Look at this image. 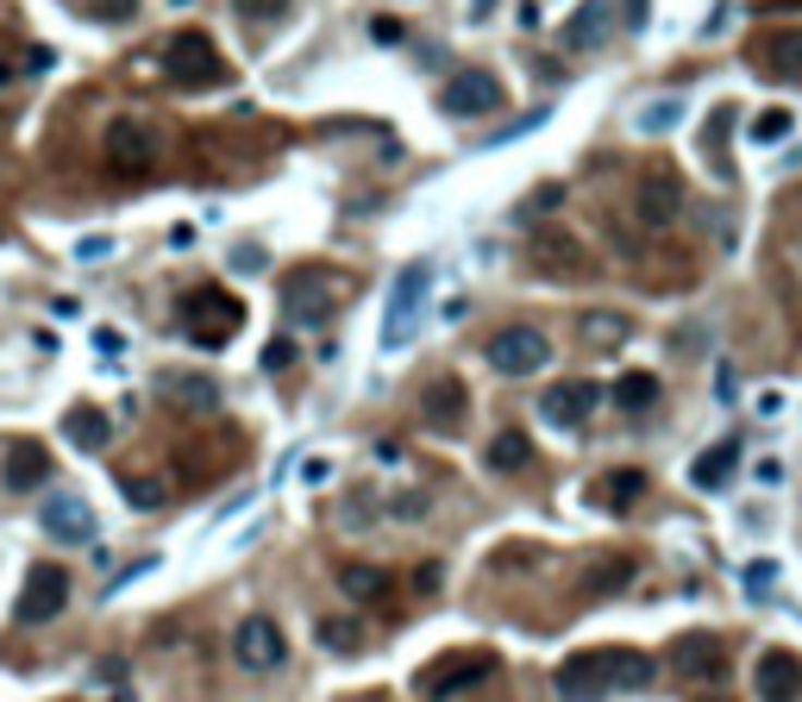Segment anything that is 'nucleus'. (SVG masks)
<instances>
[{
    "label": "nucleus",
    "mask_w": 802,
    "mask_h": 702,
    "mask_svg": "<svg viewBox=\"0 0 802 702\" xmlns=\"http://www.w3.org/2000/svg\"><path fill=\"white\" fill-rule=\"evenodd\" d=\"M551 683H558L564 702H608L615 690H646L652 658L646 652H627V646H590V652H571Z\"/></svg>",
    "instance_id": "1"
},
{
    "label": "nucleus",
    "mask_w": 802,
    "mask_h": 702,
    "mask_svg": "<svg viewBox=\"0 0 802 702\" xmlns=\"http://www.w3.org/2000/svg\"><path fill=\"white\" fill-rule=\"evenodd\" d=\"M175 320H182V332H189L200 351H220L226 339L245 326V301L226 295V289H214V282H200V289H189V295H182Z\"/></svg>",
    "instance_id": "2"
},
{
    "label": "nucleus",
    "mask_w": 802,
    "mask_h": 702,
    "mask_svg": "<svg viewBox=\"0 0 802 702\" xmlns=\"http://www.w3.org/2000/svg\"><path fill=\"white\" fill-rule=\"evenodd\" d=\"M163 70H170L175 88H214L226 75V63H220V50H214L207 32H175L170 45H163Z\"/></svg>",
    "instance_id": "3"
},
{
    "label": "nucleus",
    "mask_w": 802,
    "mask_h": 702,
    "mask_svg": "<svg viewBox=\"0 0 802 702\" xmlns=\"http://www.w3.org/2000/svg\"><path fill=\"white\" fill-rule=\"evenodd\" d=\"M426 282H433V264H401L396 289H389V307H382V351H401L408 346V332H414V314H421L426 301Z\"/></svg>",
    "instance_id": "4"
},
{
    "label": "nucleus",
    "mask_w": 802,
    "mask_h": 702,
    "mask_svg": "<svg viewBox=\"0 0 802 702\" xmlns=\"http://www.w3.org/2000/svg\"><path fill=\"white\" fill-rule=\"evenodd\" d=\"M483 358H489V371L496 376H533L551 364V346L539 326H501L496 339L483 346Z\"/></svg>",
    "instance_id": "5"
},
{
    "label": "nucleus",
    "mask_w": 802,
    "mask_h": 702,
    "mask_svg": "<svg viewBox=\"0 0 802 702\" xmlns=\"http://www.w3.org/2000/svg\"><path fill=\"white\" fill-rule=\"evenodd\" d=\"M100 150H107V170H120L125 182H145V175L157 170V157H163L145 120H113L107 138H100Z\"/></svg>",
    "instance_id": "6"
},
{
    "label": "nucleus",
    "mask_w": 802,
    "mask_h": 702,
    "mask_svg": "<svg viewBox=\"0 0 802 702\" xmlns=\"http://www.w3.org/2000/svg\"><path fill=\"white\" fill-rule=\"evenodd\" d=\"M63 602H70V571L45 558V565H32V571H25L13 615H20L25 627H45V621H57V615H63Z\"/></svg>",
    "instance_id": "7"
},
{
    "label": "nucleus",
    "mask_w": 802,
    "mask_h": 702,
    "mask_svg": "<svg viewBox=\"0 0 802 702\" xmlns=\"http://www.w3.org/2000/svg\"><path fill=\"white\" fill-rule=\"evenodd\" d=\"M489 671H496V658H489V652H451V658H439V665H426V671H421V697L426 702H451L458 690L483 683Z\"/></svg>",
    "instance_id": "8"
},
{
    "label": "nucleus",
    "mask_w": 802,
    "mask_h": 702,
    "mask_svg": "<svg viewBox=\"0 0 802 702\" xmlns=\"http://www.w3.org/2000/svg\"><path fill=\"white\" fill-rule=\"evenodd\" d=\"M232 658L245 665V671H276L282 658H289V640H282V627L270 615H245V621L232 627Z\"/></svg>",
    "instance_id": "9"
},
{
    "label": "nucleus",
    "mask_w": 802,
    "mask_h": 702,
    "mask_svg": "<svg viewBox=\"0 0 802 702\" xmlns=\"http://www.w3.org/2000/svg\"><path fill=\"white\" fill-rule=\"evenodd\" d=\"M501 107V82L489 70H458L439 88V113L446 120H476V113H496Z\"/></svg>",
    "instance_id": "10"
},
{
    "label": "nucleus",
    "mask_w": 802,
    "mask_h": 702,
    "mask_svg": "<svg viewBox=\"0 0 802 702\" xmlns=\"http://www.w3.org/2000/svg\"><path fill=\"white\" fill-rule=\"evenodd\" d=\"M633 214H640V226H671L677 214H683V175L665 170V164H652V170L640 175V189H633Z\"/></svg>",
    "instance_id": "11"
},
{
    "label": "nucleus",
    "mask_w": 802,
    "mask_h": 702,
    "mask_svg": "<svg viewBox=\"0 0 802 702\" xmlns=\"http://www.w3.org/2000/svg\"><path fill=\"white\" fill-rule=\"evenodd\" d=\"M671 671L683 683H721L727 677V640L721 633H683L671 646Z\"/></svg>",
    "instance_id": "12"
},
{
    "label": "nucleus",
    "mask_w": 802,
    "mask_h": 702,
    "mask_svg": "<svg viewBox=\"0 0 802 702\" xmlns=\"http://www.w3.org/2000/svg\"><path fill=\"white\" fill-rule=\"evenodd\" d=\"M282 307H289V320L295 326H314V320H326L332 314V276L326 270H289L282 276Z\"/></svg>",
    "instance_id": "13"
},
{
    "label": "nucleus",
    "mask_w": 802,
    "mask_h": 702,
    "mask_svg": "<svg viewBox=\"0 0 802 702\" xmlns=\"http://www.w3.org/2000/svg\"><path fill=\"white\" fill-rule=\"evenodd\" d=\"M38 521H45V533L63 540V546H88V540H95V508L82 496H45Z\"/></svg>",
    "instance_id": "14"
},
{
    "label": "nucleus",
    "mask_w": 802,
    "mask_h": 702,
    "mask_svg": "<svg viewBox=\"0 0 802 702\" xmlns=\"http://www.w3.org/2000/svg\"><path fill=\"white\" fill-rule=\"evenodd\" d=\"M596 401H602V389L576 376V383H551L546 396H539V414H546L551 426H564V433H571V426H583L590 414H596Z\"/></svg>",
    "instance_id": "15"
},
{
    "label": "nucleus",
    "mask_w": 802,
    "mask_h": 702,
    "mask_svg": "<svg viewBox=\"0 0 802 702\" xmlns=\"http://www.w3.org/2000/svg\"><path fill=\"white\" fill-rule=\"evenodd\" d=\"M752 690H758V702H797L802 697V658L771 646L758 658V671H752Z\"/></svg>",
    "instance_id": "16"
},
{
    "label": "nucleus",
    "mask_w": 802,
    "mask_h": 702,
    "mask_svg": "<svg viewBox=\"0 0 802 702\" xmlns=\"http://www.w3.org/2000/svg\"><path fill=\"white\" fill-rule=\"evenodd\" d=\"M608 32H615V0H583L571 20L558 25V45L564 50H596V45H608Z\"/></svg>",
    "instance_id": "17"
},
{
    "label": "nucleus",
    "mask_w": 802,
    "mask_h": 702,
    "mask_svg": "<svg viewBox=\"0 0 802 702\" xmlns=\"http://www.w3.org/2000/svg\"><path fill=\"white\" fill-rule=\"evenodd\" d=\"M0 483H7L13 496L45 489L50 483V451L38 446V439H13V446H7V464H0Z\"/></svg>",
    "instance_id": "18"
},
{
    "label": "nucleus",
    "mask_w": 802,
    "mask_h": 702,
    "mask_svg": "<svg viewBox=\"0 0 802 702\" xmlns=\"http://www.w3.org/2000/svg\"><path fill=\"white\" fill-rule=\"evenodd\" d=\"M421 414H426V426H433V433H458V426H464V383H458V376L426 383Z\"/></svg>",
    "instance_id": "19"
},
{
    "label": "nucleus",
    "mask_w": 802,
    "mask_h": 702,
    "mask_svg": "<svg viewBox=\"0 0 802 702\" xmlns=\"http://www.w3.org/2000/svg\"><path fill=\"white\" fill-rule=\"evenodd\" d=\"M63 439H70L75 451H107L113 446V421L100 414L95 401H75L70 414H63Z\"/></svg>",
    "instance_id": "20"
},
{
    "label": "nucleus",
    "mask_w": 802,
    "mask_h": 702,
    "mask_svg": "<svg viewBox=\"0 0 802 702\" xmlns=\"http://www.w3.org/2000/svg\"><path fill=\"white\" fill-rule=\"evenodd\" d=\"M576 339H583L590 351L627 346V314H602V307H590V314H576Z\"/></svg>",
    "instance_id": "21"
},
{
    "label": "nucleus",
    "mask_w": 802,
    "mask_h": 702,
    "mask_svg": "<svg viewBox=\"0 0 802 702\" xmlns=\"http://www.w3.org/2000/svg\"><path fill=\"white\" fill-rule=\"evenodd\" d=\"M733 464H740V446H733V439H727V446H708L696 464H690V483H696V489H727Z\"/></svg>",
    "instance_id": "22"
},
{
    "label": "nucleus",
    "mask_w": 802,
    "mask_h": 702,
    "mask_svg": "<svg viewBox=\"0 0 802 702\" xmlns=\"http://www.w3.org/2000/svg\"><path fill=\"white\" fill-rule=\"evenodd\" d=\"M758 63H765L777 82H802V32H777L771 45L758 50Z\"/></svg>",
    "instance_id": "23"
},
{
    "label": "nucleus",
    "mask_w": 802,
    "mask_h": 702,
    "mask_svg": "<svg viewBox=\"0 0 802 702\" xmlns=\"http://www.w3.org/2000/svg\"><path fill=\"white\" fill-rule=\"evenodd\" d=\"M170 401L189 414H214L220 408V383L214 376H170Z\"/></svg>",
    "instance_id": "24"
},
{
    "label": "nucleus",
    "mask_w": 802,
    "mask_h": 702,
    "mask_svg": "<svg viewBox=\"0 0 802 702\" xmlns=\"http://www.w3.org/2000/svg\"><path fill=\"white\" fill-rule=\"evenodd\" d=\"M314 640H320V652H339V658H351V652H364V627L345 621V615H320Z\"/></svg>",
    "instance_id": "25"
},
{
    "label": "nucleus",
    "mask_w": 802,
    "mask_h": 702,
    "mask_svg": "<svg viewBox=\"0 0 802 702\" xmlns=\"http://www.w3.org/2000/svg\"><path fill=\"white\" fill-rule=\"evenodd\" d=\"M339 590H345L351 602H382L389 596V571H376V565H345V571H339Z\"/></svg>",
    "instance_id": "26"
},
{
    "label": "nucleus",
    "mask_w": 802,
    "mask_h": 702,
    "mask_svg": "<svg viewBox=\"0 0 802 702\" xmlns=\"http://www.w3.org/2000/svg\"><path fill=\"white\" fill-rule=\"evenodd\" d=\"M640 496H646V471H608V476H602V501H608V515H627Z\"/></svg>",
    "instance_id": "27"
},
{
    "label": "nucleus",
    "mask_w": 802,
    "mask_h": 702,
    "mask_svg": "<svg viewBox=\"0 0 802 702\" xmlns=\"http://www.w3.org/2000/svg\"><path fill=\"white\" fill-rule=\"evenodd\" d=\"M683 113H690V107H683V95H665V100H652V107H640V113H633V132H671V125H683Z\"/></svg>",
    "instance_id": "28"
},
{
    "label": "nucleus",
    "mask_w": 802,
    "mask_h": 702,
    "mask_svg": "<svg viewBox=\"0 0 802 702\" xmlns=\"http://www.w3.org/2000/svg\"><path fill=\"white\" fill-rule=\"evenodd\" d=\"M790 132H797V113H790V107H765V113H752V125H746L752 145H783Z\"/></svg>",
    "instance_id": "29"
},
{
    "label": "nucleus",
    "mask_w": 802,
    "mask_h": 702,
    "mask_svg": "<svg viewBox=\"0 0 802 702\" xmlns=\"http://www.w3.org/2000/svg\"><path fill=\"white\" fill-rule=\"evenodd\" d=\"M615 401H621L627 414H646L652 401H658V376H652V371H627L621 383H615Z\"/></svg>",
    "instance_id": "30"
},
{
    "label": "nucleus",
    "mask_w": 802,
    "mask_h": 702,
    "mask_svg": "<svg viewBox=\"0 0 802 702\" xmlns=\"http://www.w3.org/2000/svg\"><path fill=\"white\" fill-rule=\"evenodd\" d=\"M627 583H633V558H602V565H590V596H621Z\"/></svg>",
    "instance_id": "31"
},
{
    "label": "nucleus",
    "mask_w": 802,
    "mask_h": 702,
    "mask_svg": "<svg viewBox=\"0 0 802 702\" xmlns=\"http://www.w3.org/2000/svg\"><path fill=\"white\" fill-rule=\"evenodd\" d=\"M526 458H533L526 433H496V439H489V471H521Z\"/></svg>",
    "instance_id": "32"
},
{
    "label": "nucleus",
    "mask_w": 802,
    "mask_h": 702,
    "mask_svg": "<svg viewBox=\"0 0 802 702\" xmlns=\"http://www.w3.org/2000/svg\"><path fill=\"white\" fill-rule=\"evenodd\" d=\"M551 120V107H533V113H521V120H508V125H496L489 138H483V150H501V145H514V138H526V132H539V125Z\"/></svg>",
    "instance_id": "33"
},
{
    "label": "nucleus",
    "mask_w": 802,
    "mask_h": 702,
    "mask_svg": "<svg viewBox=\"0 0 802 702\" xmlns=\"http://www.w3.org/2000/svg\"><path fill=\"white\" fill-rule=\"evenodd\" d=\"M120 496H125V508L150 515V508H163V483L157 476H120Z\"/></svg>",
    "instance_id": "34"
},
{
    "label": "nucleus",
    "mask_w": 802,
    "mask_h": 702,
    "mask_svg": "<svg viewBox=\"0 0 802 702\" xmlns=\"http://www.w3.org/2000/svg\"><path fill=\"white\" fill-rule=\"evenodd\" d=\"M539 264H546V270H583V251H576L564 232H546V239H539Z\"/></svg>",
    "instance_id": "35"
},
{
    "label": "nucleus",
    "mask_w": 802,
    "mask_h": 702,
    "mask_svg": "<svg viewBox=\"0 0 802 702\" xmlns=\"http://www.w3.org/2000/svg\"><path fill=\"white\" fill-rule=\"evenodd\" d=\"M232 7H239V20H251V25H276L289 13V0H232Z\"/></svg>",
    "instance_id": "36"
},
{
    "label": "nucleus",
    "mask_w": 802,
    "mask_h": 702,
    "mask_svg": "<svg viewBox=\"0 0 802 702\" xmlns=\"http://www.w3.org/2000/svg\"><path fill=\"white\" fill-rule=\"evenodd\" d=\"M771 583H777V565H771V558H752V565H746V596L765 602V596H771Z\"/></svg>",
    "instance_id": "37"
},
{
    "label": "nucleus",
    "mask_w": 802,
    "mask_h": 702,
    "mask_svg": "<svg viewBox=\"0 0 802 702\" xmlns=\"http://www.w3.org/2000/svg\"><path fill=\"white\" fill-rule=\"evenodd\" d=\"M257 364H264V371H289V364H295V339H289V332H276L270 346H264V358H257Z\"/></svg>",
    "instance_id": "38"
},
{
    "label": "nucleus",
    "mask_w": 802,
    "mask_h": 702,
    "mask_svg": "<svg viewBox=\"0 0 802 702\" xmlns=\"http://www.w3.org/2000/svg\"><path fill=\"white\" fill-rule=\"evenodd\" d=\"M75 257H82V264H100V257H113V239H107V232H82V239H75Z\"/></svg>",
    "instance_id": "39"
},
{
    "label": "nucleus",
    "mask_w": 802,
    "mask_h": 702,
    "mask_svg": "<svg viewBox=\"0 0 802 702\" xmlns=\"http://www.w3.org/2000/svg\"><path fill=\"white\" fill-rule=\"evenodd\" d=\"M370 38H376V45H401V38H408V25H401L396 13H376V20H370Z\"/></svg>",
    "instance_id": "40"
},
{
    "label": "nucleus",
    "mask_w": 802,
    "mask_h": 702,
    "mask_svg": "<svg viewBox=\"0 0 802 702\" xmlns=\"http://www.w3.org/2000/svg\"><path fill=\"white\" fill-rule=\"evenodd\" d=\"M389 508H396L401 521H421V515H426V508H433V501H426L421 489H396V501H389Z\"/></svg>",
    "instance_id": "41"
},
{
    "label": "nucleus",
    "mask_w": 802,
    "mask_h": 702,
    "mask_svg": "<svg viewBox=\"0 0 802 702\" xmlns=\"http://www.w3.org/2000/svg\"><path fill=\"white\" fill-rule=\"evenodd\" d=\"M740 396V371L733 364H715V401H733Z\"/></svg>",
    "instance_id": "42"
},
{
    "label": "nucleus",
    "mask_w": 802,
    "mask_h": 702,
    "mask_svg": "<svg viewBox=\"0 0 802 702\" xmlns=\"http://www.w3.org/2000/svg\"><path fill=\"white\" fill-rule=\"evenodd\" d=\"M558 201H564V189H558V182H546V189H533V201H526V214H551Z\"/></svg>",
    "instance_id": "43"
},
{
    "label": "nucleus",
    "mask_w": 802,
    "mask_h": 702,
    "mask_svg": "<svg viewBox=\"0 0 802 702\" xmlns=\"http://www.w3.org/2000/svg\"><path fill=\"white\" fill-rule=\"evenodd\" d=\"M95 351H100V358H120V351H125L120 326H95Z\"/></svg>",
    "instance_id": "44"
},
{
    "label": "nucleus",
    "mask_w": 802,
    "mask_h": 702,
    "mask_svg": "<svg viewBox=\"0 0 802 702\" xmlns=\"http://www.w3.org/2000/svg\"><path fill=\"white\" fill-rule=\"evenodd\" d=\"M150 565H157V558H138V565H125V571H120V577H113V583H107V596H120L125 583H138V577H145V571H150Z\"/></svg>",
    "instance_id": "45"
},
{
    "label": "nucleus",
    "mask_w": 802,
    "mask_h": 702,
    "mask_svg": "<svg viewBox=\"0 0 802 702\" xmlns=\"http://www.w3.org/2000/svg\"><path fill=\"white\" fill-rule=\"evenodd\" d=\"M232 264H239V270H264V251H257V245H239V251H232Z\"/></svg>",
    "instance_id": "46"
},
{
    "label": "nucleus",
    "mask_w": 802,
    "mask_h": 702,
    "mask_svg": "<svg viewBox=\"0 0 802 702\" xmlns=\"http://www.w3.org/2000/svg\"><path fill=\"white\" fill-rule=\"evenodd\" d=\"M752 476L771 489V483H783V464H777V458H758V464H752Z\"/></svg>",
    "instance_id": "47"
},
{
    "label": "nucleus",
    "mask_w": 802,
    "mask_h": 702,
    "mask_svg": "<svg viewBox=\"0 0 802 702\" xmlns=\"http://www.w3.org/2000/svg\"><path fill=\"white\" fill-rule=\"evenodd\" d=\"M50 314H57V320H75V314H82V301H75V295H57V301H50Z\"/></svg>",
    "instance_id": "48"
},
{
    "label": "nucleus",
    "mask_w": 802,
    "mask_h": 702,
    "mask_svg": "<svg viewBox=\"0 0 802 702\" xmlns=\"http://www.w3.org/2000/svg\"><path fill=\"white\" fill-rule=\"evenodd\" d=\"M301 476H307V483H326V476H332V464H326V458H307V464H301Z\"/></svg>",
    "instance_id": "49"
},
{
    "label": "nucleus",
    "mask_w": 802,
    "mask_h": 702,
    "mask_svg": "<svg viewBox=\"0 0 802 702\" xmlns=\"http://www.w3.org/2000/svg\"><path fill=\"white\" fill-rule=\"evenodd\" d=\"M414 590H421V596L426 590H439V565H421V571H414Z\"/></svg>",
    "instance_id": "50"
},
{
    "label": "nucleus",
    "mask_w": 802,
    "mask_h": 702,
    "mask_svg": "<svg viewBox=\"0 0 802 702\" xmlns=\"http://www.w3.org/2000/svg\"><path fill=\"white\" fill-rule=\"evenodd\" d=\"M646 13H652V0H627V20L633 25H646Z\"/></svg>",
    "instance_id": "51"
},
{
    "label": "nucleus",
    "mask_w": 802,
    "mask_h": 702,
    "mask_svg": "<svg viewBox=\"0 0 802 702\" xmlns=\"http://www.w3.org/2000/svg\"><path fill=\"white\" fill-rule=\"evenodd\" d=\"M496 13V0H471V20H489Z\"/></svg>",
    "instance_id": "52"
},
{
    "label": "nucleus",
    "mask_w": 802,
    "mask_h": 702,
    "mask_svg": "<svg viewBox=\"0 0 802 702\" xmlns=\"http://www.w3.org/2000/svg\"><path fill=\"white\" fill-rule=\"evenodd\" d=\"M107 702H132V690H113V697H107Z\"/></svg>",
    "instance_id": "53"
},
{
    "label": "nucleus",
    "mask_w": 802,
    "mask_h": 702,
    "mask_svg": "<svg viewBox=\"0 0 802 702\" xmlns=\"http://www.w3.org/2000/svg\"><path fill=\"white\" fill-rule=\"evenodd\" d=\"M170 7H195V0H170Z\"/></svg>",
    "instance_id": "54"
}]
</instances>
